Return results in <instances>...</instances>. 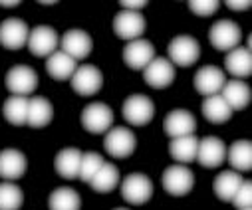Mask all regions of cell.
Wrapping results in <instances>:
<instances>
[{"instance_id": "obj_15", "label": "cell", "mask_w": 252, "mask_h": 210, "mask_svg": "<svg viewBox=\"0 0 252 210\" xmlns=\"http://www.w3.org/2000/svg\"><path fill=\"white\" fill-rule=\"evenodd\" d=\"M163 129L171 139L185 137V135H195L197 119L187 109H173L167 113V117L163 121Z\"/></svg>"}, {"instance_id": "obj_22", "label": "cell", "mask_w": 252, "mask_h": 210, "mask_svg": "<svg viewBox=\"0 0 252 210\" xmlns=\"http://www.w3.org/2000/svg\"><path fill=\"white\" fill-rule=\"evenodd\" d=\"M224 67L230 76H234V80H244L252 74V56L250 50L238 46L234 50H230L224 56Z\"/></svg>"}, {"instance_id": "obj_3", "label": "cell", "mask_w": 252, "mask_h": 210, "mask_svg": "<svg viewBox=\"0 0 252 210\" xmlns=\"http://www.w3.org/2000/svg\"><path fill=\"white\" fill-rule=\"evenodd\" d=\"M121 196L129 204H145L153 196V182L143 173H131L121 182Z\"/></svg>"}, {"instance_id": "obj_35", "label": "cell", "mask_w": 252, "mask_h": 210, "mask_svg": "<svg viewBox=\"0 0 252 210\" xmlns=\"http://www.w3.org/2000/svg\"><path fill=\"white\" fill-rule=\"evenodd\" d=\"M232 204L236 208H250L252 206V182L250 180H242L240 188L236 190V194L232 198Z\"/></svg>"}, {"instance_id": "obj_8", "label": "cell", "mask_w": 252, "mask_h": 210, "mask_svg": "<svg viewBox=\"0 0 252 210\" xmlns=\"http://www.w3.org/2000/svg\"><path fill=\"white\" fill-rule=\"evenodd\" d=\"M113 125V111L105 103H90L82 111V127L88 133L101 135L107 133Z\"/></svg>"}, {"instance_id": "obj_38", "label": "cell", "mask_w": 252, "mask_h": 210, "mask_svg": "<svg viewBox=\"0 0 252 210\" xmlns=\"http://www.w3.org/2000/svg\"><path fill=\"white\" fill-rule=\"evenodd\" d=\"M20 2H16V0H14V2H2V0H0V6H6V8H12V6H18Z\"/></svg>"}, {"instance_id": "obj_23", "label": "cell", "mask_w": 252, "mask_h": 210, "mask_svg": "<svg viewBox=\"0 0 252 210\" xmlns=\"http://www.w3.org/2000/svg\"><path fill=\"white\" fill-rule=\"evenodd\" d=\"M82 151L76 149V147H66L62 149L58 155H56V161H54V167H56V173L62 177V179H78L80 175V165H82Z\"/></svg>"}, {"instance_id": "obj_24", "label": "cell", "mask_w": 252, "mask_h": 210, "mask_svg": "<svg viewBox=\"0 0 252 210\" xmlns=\"http://www.w3.org/2000/svg\"><path fill=\"white\" fill-rule=\"evenodd\" d=\"M226 159L232 167V171L236 173H246L252 169V143L248 139H240L234 141L228 149H226Z\"/></svg>"}, {"instance_id": "obj_6", "label": "cell", "mask_w": 252, "mask_h": 210, "mask_svg": "<svg viewBox=\"0 0 252 210\" xmlns=\"http://www.w3.org/2000/svg\"><path fill=\"white\" fill-rule=\"evenodd\" d=\"M240 38H242V30L232 20H219L209 30V40H211L213 48H217L219 52H230V50L238 48Z\"/></svg>"}, {"instance_id": "obj_4", "label": "cell", "mask_w": 252, "mask_h": 210, "mask_svg": "<svg viewBox=\"0 0 252 210\" xmlns=\"http://www.w3.org/2000/svg\"><path fill=\"white\" fill-rule=\"evenodd\" d=\"M201 58V46L193 36H175L169 44V61L173 65L189 67Z\"/></svg>"}, {"instance_id": "obj_19", "label": "cell", "mask_w": 252, "mask_h": 210, "mask_svg": "<svg viewBox=\"0 0 252 210\" xmlns=\"http://www.w3.org/2000/svg\"><path fill=\"white\" fill-rule=\"evenodd\" d=\"M226 105L232 109V111H240V109H246L250 99H252V91L250 88L242 82V80H230L222 86L220 93H219Z\"/></svg>"}, {"instance_id": "obj_5", "label": "cell", "mask_w": 252, "mask_h": 210, "mask_svg": "<svg viewBox=\"0 0 252 210\" xmlns=\"http://www.w3.org/2000/svg\"><path fill=\"white\" fill-rule=\"evenodd\" d=\"M161 184L163 188L173 194V196H185L193 190L195 186V175L191 169H187L185 165H173L169 169H165L163 177H161Z\"/></svg>"}, {"instance_id": "obj_10", "label": "cell", "mask_w": 252, "mask_h": 210, "mask_svg": "<svg viewBox=\"0 0 252 210\" xmlns=\"http://www.w3.org/2000/svg\"><path fill=\"white\" fill-rule=\"evenodd\" d=\"M145 18L141 12H133V10H121L119 14H115L113 18V32L121 38V40H139L145 32Z\"/></svg>"}, {"instance_id": "obj_11", "label": "cell", "mask_w": 252, "mask_h": 210, "mask_svg": "<svg viewBox=\"0 0 252 210\" xmlns=\"http://www.w3.org/2000/svg\"><path fill=\"white\" fill-rule=\"evenodd\" d=\"M155 58V48L149 40H131L123 48V61L129 69H145Z\"/></svg>"}, {"instance_id": "obj_27", "label": "cell", "mask_w": 252, "mask_h": 210, "mask_svg": "<svg viewBox=\"0 0 252 210\" xmlns=\"http://www.w3.org/2000/svg\"><path fill=\"white\" fill-rule=\"evenodd\" d=\"M242 180H244V179L240 177V173H236V171H222V173L215 179L213 190H215V194H217L219 200H222V202H232V198H234L236 190L240 188Z\"/></svg>"}, {"instance_id": "obj_7", "label": "cell", "mask_w": 252, "mask_h": 210, "mask_svg": "<svg viewBox=\"0 0 252 210\" xmlns=\"http://www.w3.org/2000/svg\"><path fill=\"white\" fill-rule=\"evenodd\" d=\"M70 80H72V90L78 95H84V97L95 95L103 86V76L99 72V67L94 65V63L80 65Z\"/></svg>"}, {"instance_id": "obj_31", "label": "cell", "mask_w": 252, "mask_h": 210, "mask_svg": "<svg viewBox=\"0 0 252 210\" xmlns=\"http://www.w3.org/2000/svg\"><path fill=\"white\" fill-rule=\"evenodd\" d=\"M90 184L95 192H111L119 184V169L111 163H103L101 169L90 180Z\"/></svg>"}, {"instance_id": "obj_37", "label": "cell", "mask_w": 252, "mask_h": 210, "mask_svg": "<svg viewBox=\"0 0 252 210\" xmlns=\"http://www.w3.org/2000/svg\"><path fill=\"white\" fill-rule=\"evenodd\" d=\"M119 4H121L125 10H133V12H139V8L147 6V2H145V0H139V2H129V0H121Z\"/></svg>"}, {"instance_id": "obj_18", "label": "cell", "mask_w": 252, "mask_h": 210, "mask_svg": "<svg viewBox=\"0 0 252 210\" xmlns=\"http://www.w3.org/2000/svg\"><path fill=\"white\" fill-rule=\"evenodd\" d=\"M60 44H62V52L68 54L76 61L88 58L92 54V48H94L90 34L84 30H68L64 36H62Z\"/></svg>"}, {"instance_id": "obj_26", "label": "cell", "mask_w": 252, "mask_h": 210, "mask_svg": "<svg viewBox=\"0 0 252 210\" xmlns=\"http://www.w3.org/2000/svg\"><path fill=\"white\" fill-rule=\"evenodd\" d=\"M197 147H199V139L195 135H185L171 139L169 143V155L177 163H193L197 159Z\"/></svg>"}, {"instance_id": "obj_29", "label": "cell", "mask_w": 252, "mask_h": 210, "mask_svg": "<svg viewBox=\"0 0 252 210\" xmlns=\"http://www.w3.org/2000/svg\"><path fill=\"white\" fill-rule=\"evenodd\" d=\"M203 115L207 121L215 123V125H220V123H226L230 117H232V109L226 105V101L220 97V95H211L203 101Z\"/></svg>"}, {"instance_id": "obj_13", "label": "cell", "mask_w": 252, "mask_h": 210, "mask_svg": "<svg viewBox=\"0 0 252 210\" xmlns=\"http://www.w3.org/2000/svg\"><path fill=\"white\" fill-rule=\"evenodd\" d=\"M143 80L153 90H165L175 80V65L167 58H153V61L143 69Z\"/></svg>"}, {"instance_id": "obj_36", "label": "cell", "mask_w": 252, "mask_h": 210, "mask_svg": "<svg viewBox=\"0 0 252 210\" xmlns=\"http://www.w3.org/2000/svg\"><path fill=\"white\" fill-rule=\"evenodd\" d=\"M230 10H236V12H240V10H248L250 8V0H244V2H236V0H226V2H224Z\"/></svg>"}, {"instance_id": "obj_25", "label": "cell", "mask_w": 252, "mask_h": 210, "mask_svg": "<svg viewBox=\"0 0 252 210\" xmlns=\"http://www.w3.org/2000/svg\"><path fill=\"white\" fill-rule=\"evenodd\" d=\"M54 119V107L52 103L42 97V95H36L28 101V119H26V125L34 127V129H42L46 125H50V121Z\"/></svg>"}, {"instance_id": "obj_40", "label": "cell", "mask_w": 252, "mask_h": 210, "mask_svg": "<svg viewBox=\"0 0 252 210\" xmlns=\"http://www.w3.org/2000/svg\"><path fill=\"white\" fill-rule=\"evenodd\" d=\"M238 210H250V208H238Z\"/></svg>"}, {"instance_id": "obj_39", "label": "cell", "mask_w": 252, "mask_h": 210, "mask_svg": "<svg viewBox=\"0 0 252 210\" xmlns=\"http://www.w3.org/2000/svg\"><path fill=\"white\" fill-rule=\"evenodd\" d=\"M113 210H127V208H113Z\"/></svg>"}, {"instance_id": "obj_16", "label": "cell", "mask_w": 252, "mask_h": 210, "mask_svg": "<svg viewBox=\"0 0 252 210\" xmlns=\"http://www.w3.org/2000/svg\"><path fill=\"white\" fill-rule=\"evenodd\" d=\"M224 84V72L217 65H203L195 74V90L205 97L219 95Z\"/></svg>"}, {"instance_id": "obj_2", "label": "cell", "mask_w": 252, "mask_h": 210, "mask_svg": "<svg viewBox=\"0 0 252 210\" xmlns=\"http://www.w3.org/2000/svg\"><path fill=\"white\" fill-rule=\"evenodd\" d=\"M121 111H123V119L127 121L129 125L143 127V125L151 123V119L155 115V105L147 95L133 93V95H129L127 99L123 101Z\"/></svg>"}, {"instance_id": "obj_9", "label": "cell", "mask_w": 252, "mask_h": 210, "mask_svg": "<svg viewBox=\"0 0 252 210\" xmlns=\"http://www.w3.org/2000/svg\"><path fill=\"white\" fill-rule=\"evenodd\" d=\"M6 88L12 95L26 97V95L34 93V90L38 88V74L30 65H24V63L14 65L6 74Z\"/></svg>"}, {"instance_id": "obj_17", "label": "cell", "mask_w": 252, "mask_h": 210, "mask_svg": "<svg viewBox=\"0 0 252 210\" xmlns=\"http://www.w3.org/2000/svg\"><path fill=\"white\" fill-rule=\"evenodd\" d=\"M30 36V28L20 18H8L0 24V44L6 50H20Z\"/></svg>"}, {"instance_id": "obj_32", "label": "cell", "mask_w": 252, "mask_h": 210, "mask_svg": "<svg viewBox=\"0 0 252 210\" xmlns=\"http://www.w3.org/2000/svg\"><path fill=\"white\" fill-rule=\"evenodd\" d=\"M24 204V192L14 182L0 184V210H18Z\"/></svg>"}, {"instance_id": "obj_21", "label": "cell", "mask_w": 252, "mask_h": 210, "mask_svg": "<svg viewBox=\"0 0 252 210\" xmlns=\"http://www.w3.org/2000/svg\"><path fill=\"white\" fill-rule=\"evenodd\" d=\"M76 69H78V61L72 60L68 54H64L62 50H56L52 56L46 58V72H48L50 78H54L58 82L70 80Z\"/></svg>"}, {"instance_id": "obj_14", "label": "cell", "mask_w": 252, "mask_h": 210, "mask_svg": "<svg viewBox=\"0 0 252 210\" xmlns=\"http://www.w3.org/2000/svg\"><path fill=\"white\" fill-rule=\"evenodd\" d=\"M28 50L38 56V58H48L52 56L56 50H58V44H60V38H58V32L50 26H36L34 30H30V36H28Z\"/></svg>"}, {"instance_id": "obj_34", "label": "cell", "mask_w": 252, "mask_h": 210, "mask_svg": "<svg viewBox=\"0 0 252 210\" xmlns=\"http://www.w3.org/2000/svg\"><path fill=\"white\" fill-rule=\"evenodd\" d=\"M219 6H220L219 0H191L189 2V8L197 16H213L219 10Z\"/></svg>"}, {"instance_id": "obj_12", "label": "cell", "mask_w": 252, "mask_h": 210, "mask_svg": "<svg viewBox=\"0 0 252 210\" xmlns=\"http://www.w3.org/2000/svg\"><path fill=\"white\" fill-rule=\"evenodd\" d=\"M226 159V145L220 141L219 137H203L199 139L197 147V159L201 167L205 169H217L224 163Z\"/></svg>"}, {"instance_id": "obj_28", "label": "cell", "mask_w": 252, "mask_h": 210, "mask_svg": "<svg viewBox=\"0 0 252 210\" xmlns=\"http://www.w3.org/2000/svg\"><path fill=\"white\" fill-rule=\"evenodd\" d=\"M48 208L50 210H80L82 196L70 186H60L50 194Z\"/></svg>"}, {"instance_id": "obj_20", "label": "cell", "mask_w": 252, "mask_h": 210, "mask_svg": "<svg viewBox=\"0 0 252 210\" xmlns=\"http://www.w3.org/2000/svg\"><path fill=\"white\" fill-rule=\"evenodd\" d=\"M28 161L22 151L18 149H4L0 153V177L4 180H16L24 177Z\"/></svg>"}, {"instance_id": "obj_33", "label": "cell", "mask_w": 252, "mask_h": 210, "mask_svg": "<svg viewBox=\"0 0 252 210\" xmlns=\"http://www.w3.org/2000/svg\"><path fill=\"white\" fill-rule=\"evenodd\" d=\"M103 157L99 153H84L82 155V165H80V175L78 179H82L84 182H90L94 179V175L101 169L103 165Z\"/></svg>"}, {"instance_id": "obj_1", "label": "cell", "mask_w": 252, "mask_h": 210, "mask_svg": "<svg viewBox=\"0 0 252 210\" xmlns=\"http://www.w3.org/2000/svg\"><path fill=\"white\" fill-rule=\"evenodd\" d=\"M103 147H105V151L111 157L125 159V157H131L133 155V151L137 147V139H135V135L127 127H111L105 133Z\"/></svg>"}, {"instance_id": "obj_30", "label": "cell", "mask_w": 252, "mask_h": 210, "mask_svg": "<svg viewBox=\"0 0 252 210\" xmlns=\"http://www.w3.org/2000/svg\"><path fill=\"white\" fill-rule=\"evenodd\" d=\"M28 97H22V95H12L4 101L2 105V115L6 117V121L10 125H26V119H28Z\"/></svg>"}]
</instances>
